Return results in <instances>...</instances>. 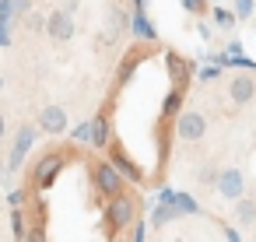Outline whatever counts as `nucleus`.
<instances>
[{"label":"nucleus","instance_id":"nucleus-1","mask_svg":"<svg viewBox=\"0 0 256 242\" xmlns=\"http://www.w3.org/2000/svg\"><path fill=\"white\" fill-rule=\"evenodd\" d=\"M67 162H70V151H64V148H50V151L32 165V186H36V193L53 190V186H56V179L64 176Z\"/></svg>","mask_w":256,"mask_h":242},{"label":"nucleus","instance_id":"nucleus-2","mask_svg":"<svg viewBox=\"0 0 256 242\" xmlns=\"http://www.w3.org/2000/svg\"><path fill=\"white\" fill-rule=\"evenodd\" d=\"M137 210H140V204H137V196H134V193H120V196L106 200V207H102L106 232H109V235H116V232H126V228H134V221H137Z\"/></svg>","mask_w":256,"mask_h":242},{"label":"nucleus","instance_id":"nucleus-3","mask_svg":"<svg viewBox=\"0 0 256 242\" xmlns=\"http://www.w3.org/2000/svg\"><path fill=\"white\" fill-rule=\"evenodd\" d=\"M92 190H95L98 196L112 200V196L126 193V179L112 168V162H109V158H95V162H92Z\"/></svg>","mask_w":256,"mask_h":242},{"label":"nucleus","instance_id":"nucleus-4","mask_svg":"<svg viewBox=\"0 0 256 242\" xmlns=\"http://www.w3.org/2000/svg\"><path fill=\"white\" fill-rule=\"evenodd\" d=\"M106 151H109V162H112V168H116V172L126 179V186H144V182H148V176H144L140 162H137V158H134V154H130V151H126L120 140H112Z\"/></svg>","mask_w":256,"mask_h":242},{"label":"nucleus","instance_id":"nucleus-5","mask_svg":"<svg viewBox=\"0 0 256 242\" xmlns=\"http://www.w3.org/2000/svg\"><path fill=\"white\" fill-rule=\"evenodd\" d=\"M172 134H176L179 140H186V144H196V140L207 137V116H204L200 109H182V112L172 120Z\"/></svg>","mask_w":256,"mask_h":242},{"label":"nucleus","instance_id":"nucleus-6","mask_svg":"<svg viewBox=\"0 0 256 242\" xmlns=\"http://www.w3.org/2000/svg\"><path fill=\"white\" fill-rule=\"evenodd\" d=\"M36 137H39V126H32V123H25V126L14 134V148H11V158H8L4 176H14V172H22V168H25V158H28V151H32Z\"/></svg>","mask_w":256,"mask_h":242},{"label":"nucleus","instance_id":"nucleus-7","mask_svg":"<svg viewBox=\"0 0 256 242\" xmlns=\"http://www.w3.org/2000/svg\"><path fill=\"white\" fill-rule=\"evenodd\" d=\"M165 70H168V78H172L176 88H190V81L196 78V64L186 60V56L176 53V50H165Z\"/></svg>","mask_w":256,"mask_h":242},{"label":"nucleus","instance_id":"nucleus-8","mask_svg":"<svg viewBox=\"0 0 256 242\" xmlns=\"http://www.w3.org/2000/svg\"><path fill=\"white\" fill-rule=\"evenodd\" d=\"M214 190H218L224 200H242V196H246V176H242V168H221Z\"/></svg>","mask_w":256,"mask_h":242},{"label":"nucleus","instance_id":"nucleus-9","mask_svg":"<svg viewBox=\"0 0 256 242\" xmlns=\"http://www.w3.org/2000/svg\"><path fill=\"white\" fill-rule=\"evenodd\" d=\"M50 207H46V200H39V204H32L28 207V228H25V238L22 242H50V232H46V224H50Z\"/></svg>","mask_w":256,"mask_h":242},{"label":"nucleus","instance_id":"nucleus-10","mask_svg":"<svg viewBox=\"0 0 256 242\" xmlns=\"http://www.w3.org/2000/svg\"><path fill=\"white\" fill-rule=\"evenodd\" d=\"M39 134H50V137H60V134H67L70 130V123H67V109L64 106H46L42 112H39Z\"/></svg>","mask_w":256,"mask_h":242},{"label":"nucleus","instance_id":"nucleus-11","mask_svg":"<svg viewBox=\"0 0 256 242\" xmlns=\"http://www.w3.org/2000/svg\"><path fill=\"white\" fill-rule=\"evenodd\" d=\"M74 32H78V25H74V18H70L67 11H53V14H46V36H50L53 42H70Z\"/></svg>","mask_w":256,"mask_h":242},{"label":"nucleus","instance_id":"nucleus-12","mask_svg":"<svg viewBox=\"0 0 256 242\" xmlns=\"http://www.w3.org/2000/svg\"><path fill=\"white\" fill-rule=\"evenodd\" d=\"M228 98H232L235 109H238V106H249V102L256 98V78H252V74H235V78L228 81Z\"/></svg>","mask_w":256,"mask_h":242},{"label":"nucleus","instance_id":"nucleus-13","mask_svg":"<svg viewBox=\"0 0 256 242\" xmlns=\"http://www.w3.org/2000/svg\"><path fill=\"white\" fill-rule=\"evenodd\" d=\"M144 46H148V42H137V46H134V50H130L123 60H120V67H116V84H120V88H123V84H130L134 70H137V67L148 60V50H144Z\"/></svg>","mask_w":256,"mask_h":242},{"label":"nucleus","instance_id":"nucleus-14","mask_svg":"<svg viewBox=\"0 0 256 242\" xmlns=\"http://www.w3.org/2000/svg\"><path fill=\"white\" fill-rule=\"evenodd\" d=\"M112 140H116V137H112V120H109L106 112H98V116L92 120V144H88V148H95V151H106Z\"/></svg>","mask_w":256,"mask_h":242},{"label":"nucleus","instance_id":"nucleus-15","mask_svg":"<svg viewBox=\"0 0 256 242\" xmlns=\"http://www.w3.org/2000/svg\"><path fill=\"white\" fill-rule=\"evenodd\" d=\"M130 36H134L137 42H148V46L158 42V28L151 25V18H148L144 11H134V14H130Z\"/></svg>","mask_w":256,"mask_h":242},{"label":"nucleus","instance_id":"nucleus-16","mask_svg":"<svg viewBox=\"0 0 256 242\" xmlns=\"http://www.w3.org/2000/svg\"><path fill=\"white\" fill-rule=\"evenodd\" d=\"M182 102H186V88H176V84H172L168 95L162 98V112H158V120H168V123H172V120L182 112Z\"/></svg>","mask_w":256,"mask_h":242},{"label":"nucleus","instance_id":"nucleus-17","mask_svg":"<svg viewBox=\"0 0 256 242\" xmlns=\"http://www.w3.org/2000/svg\"><path fill=\"white\" fill-rule=\"evenodd\" d=\"M123 32H130V14L123 11V8H112L109 11V18H106V39H120Z\"/></svg>","mask_w":256,"mask_h":242},{"label":"nucleus","instance_id":"nucleus-18","mask_svg":"<svg viewBox=\"0 0 256 242\" xmlns=\"http://www.w3.org/2000/svg\"><path fill=\"white\" fill-rule=\"evenodd\" d=\"M235 221H238L242 228L256 224V200H252V196H242V200H235Z\"/></svg>","mask_w":256,"mask_h":242},{"label":"nucleus","instance_id":"nucleus-19","mask_svg":"<svg viewBox=\"0 0 256 242\" xmlns=\"http://www.w3.org/2000/svg\"><path fill=\"white\" fill-rule=\"evenodd\" d=\"M176 218H179V210H176L172 204H158V207L151 210L148 224H151V228H165V224H168V221H176Z\"/></svg>","mask_w":256,"mask_h":242},{"label":"nucleus","instance_id":"nucleus-20","mask_svg":"<svg viewBox=\"0 0 256 242\" xmlns=\"http://www.w3.org/2000/svg\"><path fill=\"white\" fill-rule=\"evenodd\" d=\"M210 22H214L221 32H228V28H235V25H238L235 11H228V8H214V11H210Z\"/></svg>","mask_w":256,"mask_h":242},{"label":"nucleus","instance_id":"nucleus-21","mask_svg":"<svg viewBox=\"0 0 256 242\" xmlns=\"http://www.w3.org/2000/svg\"><path fill=\"white\" fill-rule=\"evenodd\" d=\"M172 207L179 210V218H182V214H200V204H196L190 193H179V190H176V200H172Z\"/></svg>","mask_w":256,"mask_h":242},{"label":"nucleus","instance_id":"nucleus-22","mask_svg":"<svg viewBox=\"0 0 256 242\" xmlns=\"http://www.w3.org/2000/svg\"><path fill=\"white\" fill-rule=\"evenodd\" d=\"M25 218H28V214H25L22 207H14V210H11V232H14V242H22V238H25V228H28V224H25Z\"/></svg>","mask_w":256,"mask_h":242},{"label":"nucleus","instance_id":"nucleus-23","mask_svg":"<svg viewBox=\"0 0 256 242\" xmlns=\"http://www.w3.org/2000/svg\"><path fill=\"white\" fill-rule=\"evenodd\" d=\"M70 140H74V144H92V120L78 123V126L70 130Z\"/></svg>","mask_w":256,"mask_h":242},{"label":"nucleus","instance_id":"nucleus-24","mask_svg":"<svg viewBox=\"0 0 256 242\" xmlns=\"http://www.w3.org/2000/svg\"><path fill=\"white\" fill-rule=\"evenodd\" d=\"M252 11H256V0H235V18L238 22H246Z\"/></svg>","mask_w":256,"mask_h":242},{"label":"nucleus","instance_id":"nucleus-25","mask_svg":"<svg viewBox=\"0 0 256 242\" xmlns=\"http://www.w3.org/2000/svg\"><path fill=\"white\" fill-rule=\"evenodd\" d=\"M218 172H221V168H214V165H204V168L196 172V179H200V182H207V186H214V182H218Z\"/></svg>","mask_w":256,"mask_h":242},{"label":"nucleus","instance_id":"nucleus-26","mask_svg":"<svg viewBox=\"0 0 256 242\" xmlns=\"http://www.w3.org/2000/svg\"><path fill=\"white\" fill-rule=\"evenodd\" d=\"M179 4H182V8H186L190 14H196V18H200V14L207 11V0H179Z\"/></svg>","mask_w":256,"mask_h":242},{"label":"nucleus","instance_id":"nucleus-27","mask_svg":"<svg viewBox=\"0 0 256 242\" xmlns=\"http://www.w3.org/2000/svg\"><path fill=\"white\" fill-rule=\"evenodd\" d=\"M130 242H148V221H144V218L134 221V235H130Z\"/></svg>","mask_w":256,"mask_h":242},{"label":"nucleus","instance_id":"nucleus-28","mask_svg":"<svg viewBox=\"0 0 256 242\" xmlns=\"http://www.w3.org/2000/svg\"><path fill=\"white\" fill-rule=\"evenodd\" d=\"M25 25H28V32H46V18H42V14H36V11L28 14V22H25Z\"/></svg>","mask_w":256,"mask_h":242},{"label":"nucleus","instance_id":"nucleus-29","mask_svg":"<svg viewBox=\"0 0 256 242\" xmlns=\"http://www.w3.org/2000/svg\"><path fill=\"white\" fill-rule=\"evenodd\" d=\"M218 78H221L218 67H204V70H196V81H218Z\"/></svg>","mask_w":256,"mask_h":242},{"label":"nucleus","instance_id":"nucleus-30","mask_svg":"<svg viewBox=\"0 0 256 242\" xmlns=\"http://www.w3.org/2000/svg\"><path fill=\"white\" fill-rule=\"evenodd\" d=\"M32 8H28V0H14V18H28Z\"/></svg>","mask_w":256,"mask_h":242},{"label":"nucleus","instance_id":"nucleus-31","mask_svg":"<svg viewBox=\"0 0 256 242\" xmlns=\"http://www.w3.org/2000/svg\"><path fill=\"white\" fill-rule=\"evenodd\" d=\"M8 200H11V207H25V200H28V193H25V190H14V193H11Z\"/></svg>","mask_w":256,"mask_h":242},{"label":"nucleus","instance_id":"nucleus-32","mask_svg":"<svg viewBox=\"0 0 256 242\" xmlns=\"http://www.w3.org/2000/svg\"><path fill=\"white\" fill-rule=\"evenodd\" d=\"M228 56H242V42L232 39V42H228Z\"/></svg>","mask_w":256,"mask_h":242},{"label":"nucleus","instance_id":"nucleus-33","mask_svg":"<svg viewBox=\"0 0 256 242\" xmlns=\"http://www.w3.org/2000/svg\"><path fill=\"white\" fill-rule=\"evenodd\" d=\"M0 46H11V28H0Z\"/></svg>","mask_w":256,"mask_h":242},{"label":"nucleus","instance_id":"nucleus-34","mask_svg":"<svg viewBox=\"0 0 256 242\" xmlns=\"http://www.w3.org/2000/svg\"><path fill=\"white\" fill-rule=\"evenodd\" d=\"M8 137V120H4V112H0V140Z\"/></svg>","mask_w":256,"mask_h":242},{"label":"nucleus","instance_id":"nucleus-35","mask_svg":"<svg viewBox=\"0 0 256 242\" xmlns=\"http://www.w3.org/2000/svg\"><path fill=\"white\" fill-rule=\"evenodd\" d=\"M224 238H228V242H238V232H235V228H224Z\"/></svg>","mask_w":256,"mask_h":242},{"label":"nucleus","instance_id":"nucleus-36","mask_svg":"<svg viewBox=\"0 0 256 242\" xmlns=\"http://www.w3.org/2000/svg\"><path fill=\"white\" fill-rule=\"evenodd\" d=\"M0 92H4V78H0Z\"/></svg>","mask_w":256,"mask_h":242}]
</instances>
